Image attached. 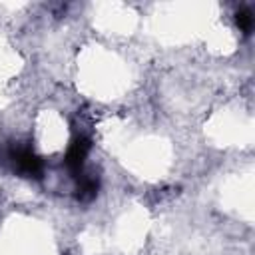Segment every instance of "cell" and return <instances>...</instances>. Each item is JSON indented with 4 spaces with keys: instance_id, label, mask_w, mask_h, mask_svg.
Masks as SVG:
<instances>
[{
    "instance_id": "1",
    "label": "cell",
    "mask_w": 255,
    "mask_h": 255,
    "mask_svg": "<svg viewBox=\"0 0 255 255\" xmlns=\"http://www.w3.org/2000/svg\"><path fill=\"white\" fill-rule=\"evenodd\" d=\"M12 157H14L12 161L20 173H26V175H38L40 173V159L30 149H16L12 153Z\"/></svg>"
}]
</instances>
